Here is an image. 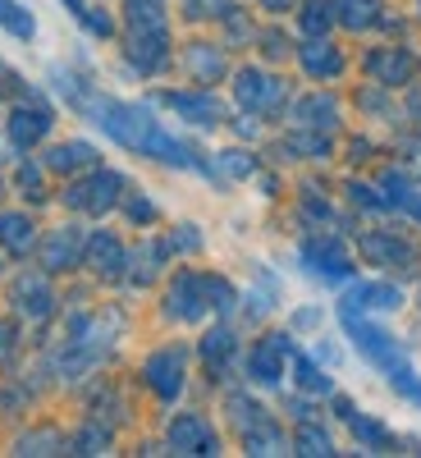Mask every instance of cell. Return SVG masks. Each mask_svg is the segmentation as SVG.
I'll return each mask as SVG.
<instances>
[{
    "instance_id": "14",
    "label": "cell",
    "mask_w": 421,
    "mask_h": 458,
    "mask_svg": "<svg viewBox=\"0 0 421 458\" xmlns=\"http://www.w3.org/2000/svg\"><path fill=\"white\" fill-rule=\"evenodd\" d=\"M92 161H97V151L83 147V142H73V147H60V151H55L51 165H55V170H69V165H92Z\"/></svg>"
},
{
    "instance_id": "11",
    "label": "cell",
    "mask_w": 421,
    "mask_h": 458,
    "mask_svg": "<svg viewBox=\"0 0 421 458\" xmlns=\"http://www.w3.org/2000/svg\"><path fill=\"white\" fill-rule=\"evenodd\" d=\"M0 239H5L14 252H28L32 248V225L23 216H0Z\"/></svg>"
},
{
    "instance_id": "10",
    "label": "cell",
    "mask_w": 421,
    "mask_h": 458,
    "mask_svg": "<svg viewBox=\"0 0 421 458\" xmlns=\"http://www.w3.org/2000/svg\"><path fill=\"white\" fill-rule=\"evenodd\" d=\"M170 106L193 114V124H220V106L211 97H170Z\"/></svg>"
},
{
    "instance_id": "8",
    "label": "cell",
    "mask_w": 421,
    "mask_h": 458,
    "mask_svg": "<svg viewBox=\"0 0 421 458\" xmlns=\"http://www.w3.org/2000/svg\"><path fill=\"white\" fill-rule=\"evenodd\" d=\"M46 129H51L46 114H32V110H14V114H10V138H14L19 147H32Z\"/></svg>"
},
{
    "instance_id": "5",
    "label": "cell",
    "mask_w": 421,
    "mask_h": 458,
    "mask_svg": "<svg viewBox=\"0 0 421 458\" xmlns=\"http://www.w3.org/2000/svg\"><path fill=\"white\" fill-rule=\"evenodd\" d=\"M114 188H120V174H97L92 183H79L69 193L73 207H88V211H105L114 202Z\"/></svg>"
},
{
    "instance_id": "12",
    "label": "cell",
    "mask_w": 421,
    "mask_h": 458,
    "mask_svg": "<svg viewBox=\"0 0 421 458\" xmlns=\"http://www.w3.org/2000/svg\"><path fill=\"white\" fill-rule=\"evenodd\" d=\"M0 23H5L14 37H32L37 32V23H32V14L19 5V0H0Z\"/></svg>"
},
{
    "instance_id": "4",
    "label": "cell",
    "mask_w": 421,
    "mask_h": 458,
    "mask_svg": "<svg viewBox=\"0 0 421 458\" xmlns=\"http://www.w3.org/2000/svg\"><path fill=\"white\" fill-rule=\"evenodd\" d=\"M179 371H183V353H179V349H170V353H161V358L147 362V380H151V386H156V394H165V399L179 394Z\"/></svg>"
},
{
    "instance_id": "16",
    "label": "cell",
    "mask_w": 421,
    "mask_h": 458,
    "mask_svg": "<svg viewBox=\"0 0 421 458\" xmlns=\"http://www.w3.org/2000/svg\"><path fill=\"white\" fill-rule=\"evenodd\" d=\"M302 64H307L312 73H334L339 69V55L334 51H321V47H307V51H302Z\"/></svg>"
},
{
    "instance_id": "2",
    "label": "cell",
    "mask_w": 421,
    "mask_h": 458,
    "mask_svg": "<svg viewBox=\"0 0 421 458\" xmlns=\"http://www.w3.org/2000/svg\"><path fill=\"white\" fill-rule=\"evenodd\" d=\"M302 261H307L316 276H325V280H339V276H349V271H353L349 257H343V248L330 243V239H312L307 248H302Z\"/></svg>"
},
{
    "instance_id": "15",
    "label": "cell",
    "mask_w": 421,
    "mask_h": 458,
    "mask_svg": "<svg viewBox=\"0 0 421 458\" xmlns=\"http://www.w3.org/2000/svg\"><path fill=\"white\" fill-rule=\"evenodd\" d=\"M298 386H302V390L325 394V390H330V376H321V367H312L307 358H298Z\"/></svg>"
},
{
    "instance_id": "18",
    "label": "cell",
    "mask_w": 421,
    "mask_h": 458,
    "mask_svg": "<svg viewBox=\"0 0 421 458\" xmlns=\"http://www.w3.org/2000/svg\"><path fill=\"white\" fill-rule=\"evenodd\" d=\"M229 349H234V339H229V330H215V335L206 339V349H202V353H206V362L215 367V362H224V353H229Z\"/></svg>"
},
{
    "instance_id": "7",
    "label": "cell",
    "mask_w": 421,
    "mask_h": 458,
    "mask_svg": "<svg viewBox=\"0 0 421 458\" xmlns=\"http://www.w3.org/2000/svg\"><path fill=\"white\" fill-rule=\"evenodd\" d=\"M289 349V344H284V335H275V344H261V349L252 353V380H261V386H275V380H280V353Z\"/></svg>"
},
{
    "instance_id": "21",
    "label": "cell",
    "mask_w": 421,
    "mask_h": 458,
    "mask_svg": "<svg viewBox=\"0 0 421 458\" xmlns=\"http://www.w3.org/2000/svg\"><path fill=\"white\" fill-rule=\"evenodd\" d=\"M298 445H302V454H330V440H325L321 431H302Z\"/></svg>"
},
{
    "instance_id": "9",
    "label": "cell",
    "mask_w": 421,
    "mask_h": 458,
    "mask_svg": "<svg viewBox=\"0 0 421 458\" xmlns=\"http://www.w3.org/2000/svg\"><path fill=\"white\" fill-rule=\"evenodd\" d=\"M239 97L248 106H271V101H280V83L261 79V73H243V79H239Z\"/></svg>"
},
{
    "instance_id": "20",
    "label": "cell",
    "mask_w": 421,
    "mask_h": 458,
    "mask_svg": "<svg viewBox=\"0 0 421 458\" xmlns=\"http://www.w3.org/2000/svg\"><path fill=\"white\" fill-rule=\"evenodd\" d=\"M330 23V14H325V0H312L307 10H302V28H312V32H321Z\"/></svg>"
},
{
    "instance_id": "1",
    "label": "cell",
    "mask_w": 421,
    "mask_h": 458,
    "mask_svg": "<svg viewBox=\"0 0 421 458\" xmlns=\"http://www.w3.org/2000/svg\"><path fill=\"white\" fill-rule=\"evenodd\" d=\"M343 326H349L353 344H358V349H362V353H366L380 371H390V380H399V376L408 371V358H403V349L394 344V335H385L380 326L362 321L358 312H343Z\"/></svg>"
},
{
    "instance_id": "3",
    "label": "cell",
    "mask_w": 421,
    "mask_h": 458,
    "mask_svg": "<svg viewBox=\"0 0 421 458\" xmlns=\"http://www.w3.org/2000/svg\"><path fill=\"white\" fill-rule=\"evenodd\" d=\"M170 445L183 449V454H215V436L206 431V422H198V417H179L174 431H170Z\"/></svg>"
},
{
    "instance_id": "19",
    "label": "cell",
    "mask_w": 421,
    "mask_h": 458,
    "mask_svg": "<svg viewBox=\"0 0 421 458\" xmlns=\"http://www.w3.org/2000/svg\"><path fill=\"white\" fill-rule=\"evenodd\" d=\"M129 5H133V23L161 28V0H129Z\"/></svg>"
},
{
    "instance_id": "17",
    "label": "cell",
    "mask_w": 421,
    "mask_h": 458,
    "mask_svg": "<svg viewBox=\"0 0 421 458\" xmlns=\"http://www.w3.org/2000/svg\"><path fill=\"white\" fill-rule=\"evenodd\" d=\"M339 10H349V14H343L349 28H362L371 19V10H375V0H339Z\"/></svg>"
},
{
    "instance_id": "13",
    "label": "cell",
    "mask_w": 421,
    "mask_h": 458,
    "mask_svg": "<svg viewBox=\"0 0 421 458\" xmlns=\"http://www.w3.org/2000/svg\"><path fill=\"white\" fill-rule=\"evenodd\" d=\"M371 69H375L385 83H403V79H408V69H412V60H408V55H375Z\"/></svg>"
},
{
    "instance_id": "6",
    "label": "cell",
    "mask_w": 421,
    "mask_h": 458,
    "mask_svg": "<svg viewBox=\"0 0 421 458\" xmlns=\"http://www.w3.org/2000/svg\"><path fill=\"white\" fill-rule=\"evenodd\" d=\"M353 308H380V312H394V308H403V293L394 289V284H362V289H353V298L343 302V312H353Z\"/></svg>"
}]
</instances>
